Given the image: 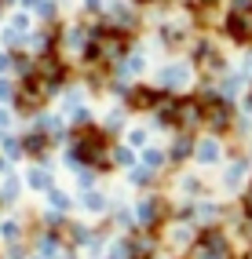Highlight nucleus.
<instances>
[{"label": "nucleus", "instance_id": "obj_1", "mask_svg": "<svg viewBox=\"0 0 252 259\" xmlns=\"http://www.w3.org/2000/svg\"><path fill=\"white\" fill-rule=\"evenodd\" d=\"M227 33L234 40H248L252 37V11H234L227 19Z\"/></svg>", "mask_w": 252, "mask_h": 259}, {"label": "nucleus", "instance_id": "obj_2", "mask_svg": "<svg viewBox=\"0 0 252 259\" xmlns=\"http://www.w3.org/2000/svg\"><path fill=\"white\" fill-rule=\"evenodd\" d=\"M128 252H132V259H150V255H154V237H132L128 241Z\"/></svg>", "mask_w": 252, "mask_h": 259}, {"label": "nucleus", "instance_id": "obj_3", "mask_svg": "<svg viewBox=\"0 0 252 259\" xmlns=\"http://www.w3.org/2000/svg\"><path fill=\"white\" fill-rule=\"evenodd\" d=\"M176 120H179L183 128L197 124V120H201V110H197V102H179V110H176Z\"/></svg>", "mask_w": 252, "mask_h": 259}, {"label": "nucleus", "instance_id": "obj_4", "mask_svg": "<svg viewBox=\"0 0 252 259\" xmlns=\"http://www.w3.org/2000/svg\"><path fill=\"white\" fill-rule=\"evenodd\" d=\"M227 120H230V110L223 106V102H212L208 106V124L212 128H227Z\"/></svg>", "mask_w": 252, "mask_h": 259}, {"label": "nucleus", "instance_id": "obj_5", "mask_svg": "<svg viewBox=\"0 0 252 259\" xmlns=\"http://www.w3.org/2000/svg\"><path fill=\"white\" fill-rule=\"evenodd\" d=\"M157 215H161V201H143L139 204V219L143 223H154Z\"/></svg>", "mask_w": 252, "mask_h": 259}, {"label": "nucleus", "instance_id": "obj_6", "mask_svg": "<svg viewBox=\"0 0 252 259\" xmlns=\"http://www.w3.org/2000/svg\"><path fill=\"white\" fill-rule=\"evenodd\" d=\"M154 102H157V95L154 92H132V106H136V110H146V106H154Z\"/></svg>", "mask_w": 252, "mask_h": 259}, {"label": "nucleus", "instance_id": "obj_7", "mask_svg": "<svg viewBox=\"0 0 252 259\" xmlns=\"http://www.w3.org/2000/svg\"><path fill=\"white\" fill-rule=\"evenodd\" d=\"M161 80H164V84H172V80L179 84V80H187V70H183V66H168V70L161 73Z\"/></svg>", "mask_w": 252, "mask_h": 259}, {"label": "nucleus", "instance_id": "obj_8", "mask_svg": "<svg viewBox=\"0 0 252 259\" xmlns=\"http://www.w3.org/2000/svg\"><path fill=\"white\" fill-rule=\"evenodd\" d=\"M26 150H29V153H44V135H29V139H26Z\"/></svg>", "mask_w": 252, "mask_h": 259}, {"label": "nucleus", "instance_id": "obj_9", "mask_svg": "<svg viewBox=\"0 0 252 259\" xmlns=\"http://www.w3.org/2000/svg\"><path fill=\"white\" fill-rule=\"evenodd\" d=\"M216 153H220V150H216L212 143H205V146L197 150V157H201V161H216Z\"/></svg>", "mask_w": 252, "mask_h": 259}, {"label": "nucleus", "instance_id": "obj_10", "mask_svg": "<svg viewBox=\"0 0 252 259\" xmlns=\"http://www.w3.org/2000/svg\"><path fill=\"white\" fill-rule=\"evenodd\" d=\"M29 183H33V186H48V176H44V171H33Z\"/></svg>", "mask_w": 252, "mask_h": 259}, {"label": "nucleus", "instance_id": "obj_11", "mask_svg": "<svg viewBox=\"0 0 252 259\" xmlns=\"http://www.w3.org/2000/svg\"><path fill=\"white\" fill-rule=\"evenodd\" d=\"M52 204H55V208H66V194H59V190H52Z\"/></svg>", "mask_w": 252, "mask_h": 259}, {"label": "nucleus", "instance_id": "obj_12", "mask_svg": "<svg viewBox=\"0 0 252 259\" xmlns=\"http://www.w3.org/2000/svg\"><path fill=\"white\" fill-rule=\"evenodd\" d=\"M234 11H252V0H234Z\"/></svg>", "mask_w": 252, "mask_h": 259}, {"label": "nucleus", "instance_id": "obj_13", "mask_svg": "<svg viewBox=\"0 0 252 259\" xmlns=\"http://www.w3.org/2000/svg\"><path fill=\"white\" fill-rule=\"evenodd\" d=\"M0 70H8V55H0Z\"/></svg>", "mask_w": 252, "mask_h": 259}, {"label": "nucleus", "instance_id": "obj_14", "mask_svg": "<svg viewBox=\"0 0 252 259\" xmlns=\"http://www.w3.org/2000/svg\"><path fill=\"white\" fill-rule=\"evenodd\" d=\"M245 208H248V215H252V197H248V201H245Z\"/></svg>", "mask_w": 252, "mask_h": 259}]
</instances>
